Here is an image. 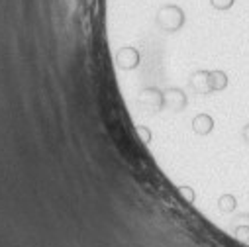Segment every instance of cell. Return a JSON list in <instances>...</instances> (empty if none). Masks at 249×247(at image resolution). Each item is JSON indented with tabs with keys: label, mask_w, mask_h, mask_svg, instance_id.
Wrapping results in <instances>:
<instances>
[{
	"label": "cell",
	"mask_w": 249,
	"mask_h": 247,
	"mask_svg": "<svg viewBox=\"0 0 249 247\" xmlns=\"http://www.w3.org/2000/svg\"><path fill=\"white\" fill-rule=\"evenodd\" d=\"M208 83H210V90H224L228 87V77L224 71H212L208 73Z\"/></svg>",
	"instance_id": "cell-3"
},
{
	"label": "cell",
	"mask_w": 249,
	"mask_h": 247,
	"mask_svg": "<svg viewBox=\"0 0 249 247\" xmlns=\"http://www.w3.org/2000/svg\"><path fill=\"white\" fill-rule=\"evenodd\" d=\"M210 4L216 10H230L235 4V0H210Z\"/></svg>",
	"instance_id": "cell-5"
},
{
	"label": "cell",
	"mask_w": 249,
	"mask_h": 247,
	"mask_svg": "<svg viewBox=\"0 0 249 247\" xmlns=\"http://www.w3.org/2000/svg\"><path fill=\"white\" fill-rule=\"evenodd\" d=\"M233 208H235V198L231 194H226L220 198V210L222 212H231Z\"/></svg>",
	"instance_id": "cell-4"
},
{
	"label": "cell",
	"mask_w": 249,
	"mask_h": 247,
	"mask_svg": "<svg viewBox=\"0 0 249 247\" xmlns=\"http://www.w3.org/2000/svg\"><path fill=\"white\" fill-rule=\"evenodd\" d=\"M184 10L177 4H165L157 10V16H155V22H157V28L167 32V34H175L178 32L182 26H184Z\"/></svg>",
	"instance_id": "cell-1"
},
{
	"label": "cell",
	"mask_w": 249,
	"mask_h": 247,
	"mask_svg": "<svg viewBox=\"0 0 249 247\" xmlns=\"http://www.w3.org/2000/svg\"><path fill=\"white\" fill-rule=\"evenodd\" d=\"M241 136H243V140H245V143H249V124L243 128V132H241Z\"/></svg>",
	"instance_id": "cell-6"
},
{
	"label": "cell",
	"mask_w": 249,
	"mask_h": 247,
	"mask_svg": "<svg viewBox=\"0 0 249 247\" xmlns=\"http://www.w3.org/2000/svg\"><path fill=\"white\" fill-rule=\"evenodd\" d=\"M193 126H195V132H196V134L206 136V134H210V132H212V128H214V120H212L208 114H200V116H196V118H195Z\"/></svg>",
	"instance_id": "cell-2"
}]
</instances>
